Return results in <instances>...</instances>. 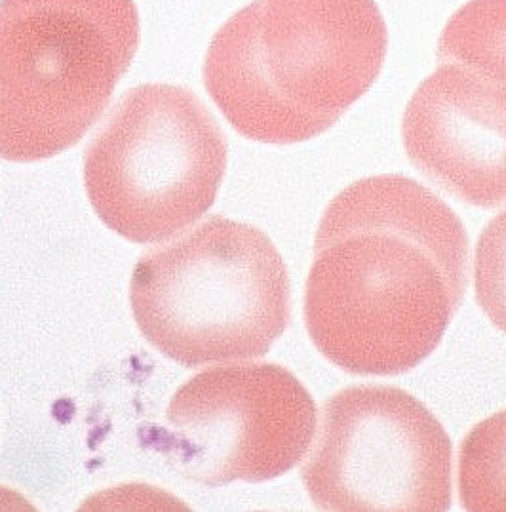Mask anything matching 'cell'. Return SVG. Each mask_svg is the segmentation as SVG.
<instances>
[{
	"label": "cell",
	"instance_id": "cell-6",
	"mask_svg": "<svg viewBox=\"0 0 506 512\" xmlns=\"http://www.w3.org/2000/svg\"><path fill=\"white\" fill-rule=\"evenodd\" d=\"M301 480L322 511H449L451 440L408 391L354 385L324 402Z\"/></svg>",
	"mask_w": 506,
	"mask_h": 512
},
{
	"label": "cell",
	"instance_id": "cell-2",
	"mask_svg": "<svg viewBox=\"0 0 506 512\" xmlns=\"http://www.w3.org/2000/svg\"><path fill=\"white\" fill-rule=\"evenodd\" d=\"M375 0H253L210 42L204 84L244 138H318L362 98L387 58Z\"/></svg>",
	"mask_w": 506,
	"mask_h": 512
},
{
	"label": "cell",
	"instance_id": "cell-3",
	"mask_svg": "<svg viewBox=\"0 0 506 512\" xmlns=\"http://www.w3.org/2000/svg\"><path fill=\"white\" fill-rule=\"evenodd\" d=\"M130 303L156 351L196 368L267 355L290 324L292 284L271 238L215 216L139 259Z\"/></svg>",
	"mask_w": 506,
	"mask_h": 512
},
{
	"label": "cell",
	"instance_id": "cell-4",
	"mask_svg": "<svg viewBox=\"0 0 506 512\" xmlns=\"http://www.w3.org/2000/svg\"><path fill=\"white\" fill-rule=\"evenodd\" d=\"M137 46L134 0H0V157L37 162L78 143Z\"/></svg>",
	"mask_w": 506,
	"mask_h": 512
},
{
	"label": "cell",
	"instance_id": "cell-1",
	"mask_svg": "<svg viewBox=\"0 0 506 512\" xmlns=\"http://www.w3.org/2000/svg\"><path fill=\"white\" fill-rule=\"evenodd\" d=\"M465 225L421 183L360 179L314 237L303 316L314 347L352 375H400L436 351L467 292Z\"/></svg>",
	"mask_w": 506,
	"mask_h": 512
},
{
	"label": "cell",
	"instance_id": "cell-10",
	"mask_svg": "<svg viewBox=\"0 0 506 512\" xmlns=\"http://www.w3.org/2000/svg\"><path fill=\"white\" fill-rule=\"evenodd\" d=\"M459 499L468 512H506V410L470 429L459 448Z\"/></svg>",
	"mask_w": 506,
	"mask_h": 512
},
{
	"label": "cell",
	"instance_id": "cell-5",
	"mask_svg": "<svg viewBox=\"0 0 506 512\" xmlns=\"http://www.w3.org/2000/svg\"><path fill=\"white\" fill-rule=\"evenodd\" d=\"M229 147L187 88L130 90L84 155V185L99 219L120 237L156 244L195 225L212 206Z\"/></svg>",
	"mask_w": 506,
	"mask_h": 512
},
{
	"label": "cell",
	"instance_id": "cell-7",
	"mask_svg": "<svg viewBox=\"0 0 506 512\" xmlns=\"http://www.w3.org/2000/svg\"><path fill=\"white\" fill-rule=\"evenodd\" d=\"M158 446L196 484L265 482L290 473L311 450L318 410L295 375L263 362L191 377L172 398Z\"/></svg>",
	"mask_w": 506,
	"mask_h": 512
},
{
	"label": "cell",
	"instance_id": "cell-9",
	"mask_svg": "<svg viewBox=\"0 0 506 512\" xmlns=\"http://www.w3.org/2000/svg\"><path fill=\"white\" fill-rule=\"evenodd\" d=\"M438 61L506 82V0H470L444 27Z\"/></svg>",
	"mask_w": 506,
	"mask_h": 512
},
{
	"label": "cell",
	"instance_id": "cell-8",
	"mask_svg": "<svg viewBox=\"0 0 506 512\" xmlns=\"http://www.w3.org/2000/svg\"><path fill=\"white\" fill-rule=\"evenodd\" d=\"M402 139L436 187L470 206H505L506 82L438 61L409 99Z\"/></svg>",
	"mask_w": 506,
	"mask_h": 512
},
{
	"label": "cell",
	"instance_id": "cell-11",
	"mask_svg": "<svg viewBox=\"0 0 506 512\" xmlns=\"http://www.w3.org/2000/svg\"><path fill=\"white\" fill-rule=\"evenodd\" d=\"M474 294L493 326L506 334V212L493 217L478 238Z\"/></svg>",
	"mask_w": 506,
	"mask_h": 512
}]
</instances>
